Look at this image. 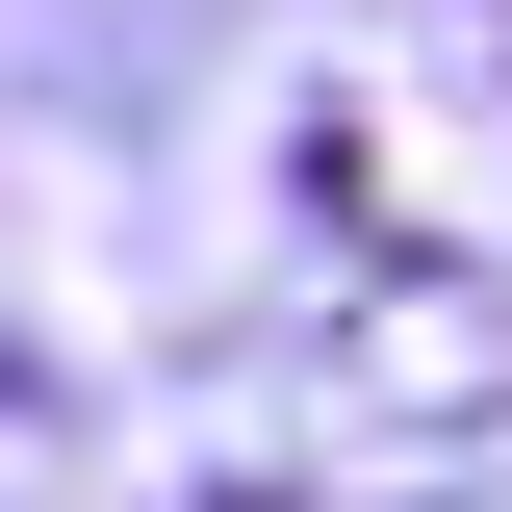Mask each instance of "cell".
<instances>
[{"mask_svg": "<svg viewBox=\"0 0 512 512\" xmlns=\"http://www.w3.org/2000/svg\"><path fill=\"white\" fill-rule=\"evenodd\" d=\"M333 384H359V410H487L512 384V282H384V308L333 333Z\"/></svg>", "mask_w": 512, "mask_h": 512, "instance_id": "6da1fadb", "label": "cell"}, {"mask_svg": "<svg viewBox=\"0 0 512 512\" xmlns=\"http://www.w3.org/2000/svg\"><path fill=\"white\" fill-rule=\"evenodd\" d=\"M256 512H282V487H256Z\"/></svg>", "mask_w": 512, "mask_h": 512, "instance_id": "7a4b0ae2", "label": "cell"}]
</instances>
